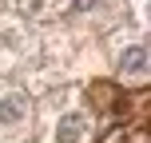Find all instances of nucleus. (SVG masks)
<instances>
[{
	"label": "nucleus",
	"mask_w": 151,
	"mask_h": 143,
	"mask_svg": "<svg viewBox=\"0 0 151 143\" xmlns=\"http://www.w3.org/2000/svg\"><path fill=\"white\" fill-rule=\"evenodd\" d=\"M32 123V103L20 88H0V139H20Z\"/></svg>",
	"instance_id": "obj_1"
},
{
	"label": "nucleus",
	"mask_w": 151,
	"mask_h": 143,
	"mask_svg": "<svg viewBox=\"0 0 151 143\" xmlns=\"http://www.w3.org/2000/svg\"><path fill=\"white\" fill-rule=\"evenodd\" d=\"M147 64H151V56H147V40L143 36L127 40V44L119 48V56H115V68H119V75L127 83H143L147 80Z\"/></svg>",
	"instance_id": "obj_3"
},
{
	"label": "nucleus",
	"mask_w": 151,
	"mask_h": 143,
	"mask_svg": "<svg viewBox=\"0 0 151 143\" xmlns=\"http://www.w3.org/2000/svg\"><path fill=\"white\" fill-rule=\"evenodd\" d=\"M88 139H91V115L83 107L60 111L48 127V143H88Z\"/></svg>",
	"instance_id": "obj_2"
},
{
	"label": "nucleus",
	"mask_w": 151,
	"mask_h": 143,
	"mask_svg": "<svg viewBox=\"0 0 151 143\" xmlns=\"http://www.w3.org/2000/svg\"><path fill=\"white\" fill-rule=\"evenodd\" d=\"M131 16L139 20V28H147V0H131Z\"/></svg>",
	"instance_id": "obj_7"
},
{
	"label": "nucleus",
	"mask_w": 151,
	"mask_h": 143,
	"mask_svg": "<svg viewBox=\"0 0 151 143\" xmlns=\"http://www.w3.org/2000/svg\"><path fill=\"white\" fill-rule=\"evenodd\" d=\"M28 28L20 20H0V64H16L28 56Z\"/></svg>",
	"instance_id": "obj_4"
},
{
	"label": "nucleus",
	"mask_w": 151,
	"mask_h": 143,
	"mask_svg": "<svg viewBox=\"0 0 151 143\" xmlns=\"http://www.w3.org/2000/svg\"><path fill=\"white\" fill-rule=\"evenodd\" d=\"M104 8H111V0H68L72 16H96V12H104Z\"/></svg>",
	"instance_id": "obj_6"
},
{
	"label": "nucleus",
	"mask_w": 151,
	"mask_h": 143,
	"mask_svg": "<svg viewBox=\"0 0 151 143\" xmlns=\"http://www.w3.org/2000/svg\"><path fill=\"white\" fill-rule=\"evenodd\" d=\"M12 8L20 16H28V20H40V16L52 12V0H12Z\"/></svg>",
	"instance_id": "obj_5"
}]
</instances>
